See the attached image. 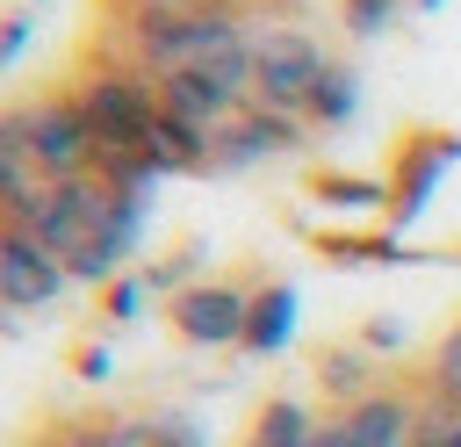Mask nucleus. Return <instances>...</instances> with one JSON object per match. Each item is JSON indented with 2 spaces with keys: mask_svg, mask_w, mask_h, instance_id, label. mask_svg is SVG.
<instances>
[{
  "mask_svg": "<svg viewBox=\"0 0 461 447\" xmlns=\"http://www.w3.org/2000/svg\"><path fill=\"white\" fill-rule=\"evenodd\" d=\"M72 101L86 108L94 123V151H144L151 130L166 123V101H158V79L137 72V65H101L72 87Z\"/></svg>",
  "mask_w": 461,
  "mask_h": 447,
  "instance_id": "nucleus-1",
  "label": "nucleus"
},
{
  "mask_svg": "<svg viewBox=\"0 0 461 447\" xmlns=\"http://www.w3.org/2000/svg\"><path fill=\"white\" fill-rule=\"evenodd\" d=\"M122 36H130V65H137V72H151V79H166V72H194V65H209L216 50L245 43L252 29H245V14H238V7H223V14L144 22V29H122Z\"/></svg>",
  "mask_w": 461,
  "mask_h": 447,
  "instance_id": "nucleus-2",
  "label": "nucleus"
},
{
  "mask_svg": "<svg viewBox=\"0 0 461 447\" xmlns=\"http://www.w3.org/2000/svg\"><path fill=\"white\" fill-rule=\"evenodd\" d=\"M324 65H331V50H324L310 29H288V22L252 29V101L303 115V101H310V87L324 79Z\"/></svg>",
  "mask_w": 461,
  "mask_h": 447,
  "instance_id": "nucleus-3",
  "label": "nucleus"
},
{
  "mask_svg": "<svg viewBox=\"0 0 461 447\" xmlns=\"http://www.w3.org/2000/svg\"><path fill=\"white\" fill-rule=\"evenodd\" d=\"M108 209H115V187L101 180V173H79V180H58L50 187V202H43V216L29 224V238H43L65 267L101 238V224H108Z\"/></svg>",
  "mask_w": 461,
  "mask_h": 447,
  "instance_id": "nucleus-4",
  "label": "nucleus"
},
{
  "mask_svg": "<svg viewBox=\"0 0 461 447\" xmlns=\"http://www.w3.org/2000/svg\"><path fill=\"white\" fill-rule=\"evenodd\" d=\"M22 123H29V151H36V166H43L50 180H79V173H94V123H86V108H79L72 94H43V101H29Z\"/></svg>",
  "mask_w": 461,
  "mask_h": 447,
  "instance_id": "nucleus-5",
  "label": "nucleus"
},
{
  "mask_svg": "<svg viewBox=\"0 0 461 447\" xmlns=\"http://www.w3.org/2000/svg\"><path fill=\"white\" fill-rule=\"evenodd\" d=\"M245 310H252V288L245 281H187L173 296V332L187 346H238L245 339Z\"/></svg>",
  "mask_w": 461,
  "mask_h": 447,
  "instance_id": "nucleus-6",
  "label": "nucleus"
},
{
  "mask_svg": "<svg viewBox=\"0 0 461 447\" xmlns=\"http://www.w3.org/2000/svg\"><path fill=\"white\" fill-rule=\"evenodd\" d=\"M65 288H72V267H65L43 238L0 231V303H7V310H50Z\"/></svg>",
  "mask_w": 461,
  "mask_h": 447,
  "instance_id": "nucleus-7",
  "label": "nucleus"
},
{
  "mask_svg": "<svg viewBox=\"0 0 461 447\" xmlns=\"http://www.w3.org/2000/svg\"><path fill=\"white\" fill-rule=\"evenodd\" d=\"M50 187H58V180L36 166L22 108H7V115H0V224H7V231H29V224L43 216V202H50Z\"/></svg>",
  "mask_w": 461,
  "mask_h": 447,
  "instance_id": "nucleus-8",
  "label": "nucleus"
},
{
  "mask_svg": "<svg viewBox=\"0 0 461 447\" xmlns=\"http://www.w3.org/2000/svg\"><path fill=\"white\" fill-rule=\"evenodd\" d=\"M303 115H288V108H267V101H245L238 108V123L216 137V151H209V173H238V166H259V159H281V151H295L303 144Z\"/></svg>",
  "mask_w": 461,
  "mask_h": 447,
  "instance_id": "nucleus-9",
  "label": "nucleus"
},
{
  "mask_svg": "<svg viewBox=\"0 0 461 447\" xmlns=\"http://www.w3.org/2000/svg\"><path fill=\"white\" fill-rule=\"evenodd\" d=\"M144 224H151V195H130V187H115V209H108L101 238H94V245L72 260V281H86V288L115 281V274L130 267V252L144 245Z\"/></svg>",
  "mask_w": 461,
  "mask_h": 447,
  "instance_id": "nucleus-10",
  "label": "nucleus"
},
{
  "mask_svg": "<svg viewBox=\"0 0 461 447\" xmlns=\"http://www.w3.org/2000/svg\"><path fill=\"white\" fill-rule=\"evenodd\" d=\"M454 159H461V137H418V144L403 151V166H396V180H389V224H396V231H411V224L425 216V202H432V187L447 180Z\"/></svg>",
  "mask_w": 461,
  "mask_h": 447,
  "instance_id": "nucleus-11",
  "label": "nucleus"
},
{
  "mask_svg": "<svg viewBox=\"0 0 461 447\" xmlns=\"http://www.w3.org/2000/svg\"><path fill=\"white\" fill-rule=\"evenodd\" d=\"M331 425H339L346 447H418V404H411L403 389H367V397L346 404Z\"/></svg>",
  "mask_w": 461,
  "mask_h": 447,
  "instance_id": "nucleus-12",
  "label": "nucleus"
},
{
  "mask_svg": "<svg viewBox=\"0 0 461 447\" xmlns=\"http://www.w3.org/2000/svg\"><path fill=\"white\" fill-rule=\"evenodd\" d=\"M295 324H303V296L288 288V281H267V288H252V310H245V353H259V360H274V353H288L295 346Z\"/></svg>",
  "mask_w": 461,
  "mask_h": 447,
  "instance_id": "nucleus-13",
  "label": "nucleus"
},
{
  "mask_svg": "<svg viewBox=\"0 0 461 447\" xmlns=\"http://www.w3.org/2000/svg\"><path fill=\"white\" fill-rule=\"evenodd\" d=\"M317 425H324V418H317L303 397H267L259 418H252V433H245V447H310Z\"/></svg>",
  "mask_w": 461,
  "mask_h": 447,
  "instance_id": "nucleus-14",
  "label": "nucleus"
},
{
  "mask_svg": "<svg viewBox=\"0 0 461 447\" xmlns=\"http://www.w3.org/2000/svg\"><path fill=\"white\" fill-rule=\"evenodd\" d=\"M353 108H360V79H353V65H324V79L310 87V101H303V123L310 130H346L353 123Z\"/></svg>",
  "mask_w": 461,
  "mask_h": 447,
  "instance_id": "nucleus-15",
  "label": "nucleus"
},
{
  "mask_svg": "<svg viewBox=\"0 0 461 447\" xmlns=\"http://www.w3.org/2000/svg\"><path fill=\"white\" fill-rule=\"evenodd\" d=\"M317 389H324L331 404H360V397L375 389V353H367V346H331V353L317 360Z\"/></svg>",
  "mask_w": 461,
  "mask_h": 447,
  "instance_id": "nucleus-16",
  "label": "nucleus"
},
{
  "mask_svg": "<svg viewBox=\"0 0 461 447\" xmlns=\"http://www.w3.org/2000/svg\"><path fill=\"white\" fill-rule=\"evenodd\" d=\"M310 195H317V202H331V209H360V216L389 209V180H382V173H317V180H310Z\"/></svg>",
  "mask_w": 461,
  "mask_h": 447,
  "instance_id": "nucleus-17",
  "label": "nucleus"
},
{
  "mask_svg": "<svg viewBox=\"0 0 461 447\" xmlns=\"http://www.w3.org/2000/svg\"><path fill=\"white\" fill-rule=\"evenodd\" d=\"M432 404H439L447 418H461V324L432 346Z\"/></svg>",
  "mask_w": 461,
  "mask_h": 447,
  "instance_id": "nucleus-18",
  "label": "nucleus"
},
{
  "mask_svg": "<svg viewBox=\"0 0 461 447\" xmlns=\"http://www.w3.org/2000/svg\"><path fill=\"white\" fill-rule=\"evenodd\" d=\"M223 7H245V0H122V29L180 22V14H223Z\"/></svg>",
  "mask_w": 461,
  "mask_h": 447,
  "instance_id": "nucleus-19",
  "label": "nucleus"
},
{
  "mask_svg": "<svg viewBox=\"0 0 461 447\" xmlns=\"http://www.w3.org/2000/svg\"><path fill=\"white\" fill-rule=\"evenodd\" d=\"M151 418V447H202V418L187 411H144Z\"/></svg>",
  "mask_w": 461,
  "mask_h": 447,
  "instance_id": "nucleus-20",
  "label": "nucleus"
},
{
  "mask_svg": "<svg viewBox=\"0 0 461 447\" xmlns=\"http://www.w3.org/2000/svg\"><path fill=\"white\" fill-rule=\"evenodd\" d=\"M396 14H403V0H346L353 36H382V29H396Z\"/></svg>",
  "mask_w": 461,
  "mask_h": 447,
  "instance_id": "nucleus-21",
  "label": "nucleus"
},
{
  "mask_svg": "<svg viewBox=\"0 0 461 447\" xmlns=\"http://www.w3.org/2000/svg\"><path fill=\"white\" fill-rule=\"evenodd\" d=\"M144 303H151V281L144 274H115L108 281V317H137Z\"/></svg>",
  "mask_w": 461,
  "mask_h": 447,
  "instance_id": "nucleus-22",
  "label": "nucleus"
},
{
  "mask_svg": "<svg viewBox=\"0 0 461 447\" xmlns=\"http://www.w3.org/2000/svg\"><path fill=\"white\" fill-rule=\"evenodd\" d=\"M360 346H367L375 360H389V353H403V324H396V317H382V324H367V332H360Z\"/></svg>",
  "mask_w": 461,
  "mask_h": 447,
  "instance_id": "nucleus-23",
  "label": "nucleus"
},
{
  "mask_svg": "<svg viewBox=\"0 0 461 447\" xmlns=\"http://www.w3.org/2000/svg\"><path fill=\"white\" fill-rule=\"evenodd\" d=\"M22 36H29V14H7V22H0V65H14Z\"/></svg>",
  "mask_w": 461,
  "mask_h": 447,
  "instance_id": "nucleus-24",
  "label": "nucleus"
},
{
  "mask_svg": "<svg viewBox=\"0 0 461 447\" xmlns=\"http://www.w3.org/2000/svg\"><path fill=\"white\" fill-rule=\"evenodd\" d=\"M72 368H79V375H86V382H101V375H108V368H115V360H108V353H101V346H86V353H72Z\"/></svg>",
  "mask_w": 461,
  "mask_h": 447,
  "instance_id": "nucleus-25",
  "label": "nucleus"
},
{
  "mask_svg": "<svg viewBox=\"0 0 461 447\" xmlns=\"http://www.w3.org/2000/svg\"><path fill=\"white\" fill-rule=\"evenodd\" d=\"M432 447H461V418H454V425H439V433H432Z\"/></svg>",
  "mask_w": 461,
  "mask_h": 447,
  "instance_id": "nucleus-26",
  "label": "nucleus"
},
{
  "mask_svg": "<svg viewBox=\"0 0 461 447\" xmlns=\"http://www.w3.org/2000/svg\"><path fill=\"white\" fill-rule=\"evenodd\" d=\"M418 447H432V440H418Z\"/></svg>",
  "mask_w": 461,
  "mask_h": 447,
  "instance_id": "nucleus-27",
  "label": "nucleus"
}]
</instances>
